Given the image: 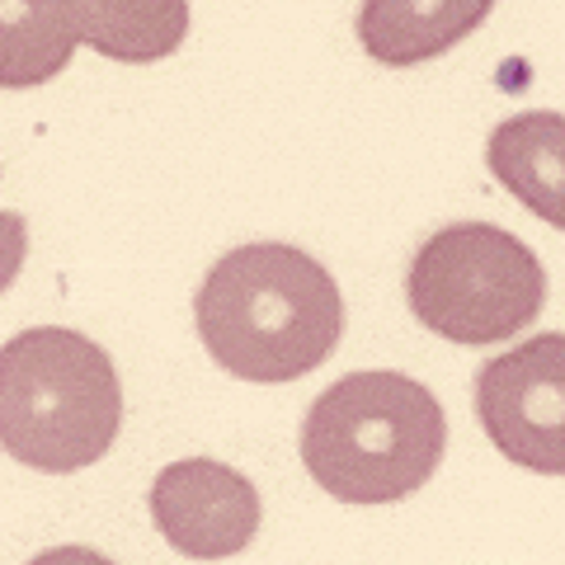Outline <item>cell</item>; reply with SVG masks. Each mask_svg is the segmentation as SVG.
<instances>
[{"label":"cell","instance_id":"1","mask_svg":"<svg viewBox=\"0 0 565 565\" xmlns=\"http://www.w3.org/2000/svg\"><path fill=\"white\" fill-rule=\"evenodd\" d=\"M193 326L222 373L278 386L316 373L344 340V297L307 250L255 241L207 269Z\"/></svg>","mask_w":565,"mask_h":565},{"label":"cell","instance_id":"2","mask_svg":"<svg viewBox=\"0 0 565 565\" xmlns=\"http://www.w3.org/2000/svg\"><path fill=\"white\" fill-rule=\"evenodd\" d=\"M448 419L405 373H349L326 386L302 424V462L340 504H396L444 462Z\"/></svg>","mask_w":565,"mask_h":565},{"label":"cell","instance_id":"3","mask_svg":"<svg viewBox=\"0 0 565 565\" xmlns=\"http://www.w3.org/2000/svg\"><path fill=\"white\" fill-rule=\"evenodd\" d=\"M122 429V382L95 340L66 326L0 344V448L47 476L95 467Z\"/></svg>","mask_w":565,"mask_h":565},{"label":"cell","instance_id":"4","mask_svg":"<svg viewBox=\"0 0 565 565\" xmlns=\"http://www.w3.org/2000/svg\"><path fill=\"white\" fill-rule=\"evenodd\" d=\"M415 321L452 344H500L537 321L546 274L519 236L490 222L438 226L405 269Z\"/></svg>","mask_w":565,"mask_h":565},{"label":"cell","instance_id":"5","mask_svg":"<svg viewBox=\"0 0 565 565\" xmlns=\"http://www.w3.org/2000/svg\"><path fill=\"white\" fill-rule=\"evenodd\" d=\"M476 415L490 444L509 462L537 476L565 471V334L537 340L490 359L476 373Z\"/></svg>","mask_w":565,"mask_h":565},{"label":"cell","instance_id":"6","mask_svg":"<svg viewBox=\"0 0 565 565\" xmlns=\"http://www.w3.org/2000/svg\"><path fill=\"white\" fill-rule=\"evenodd\" d=\"M151 519L180 556L226 561L255 542L264 504L236 467L212 462V457H184L151 481Z\"/></svg>","mask_w":565,"mask_h":565},{"label":"cell","instance_id":"7","mask_svg":"<svg viewBox=\"0 0 565 565\" xmlns=\"http://www.w3.org/2000/svg\"><path fill=\"white\" fill-rule=\"evenodd\" d=\"M494 0H363L359 43L382 66H415L452 52L490 20Z\"/></svg>","mask_w":565,"mask_h":565},{"label":"cell","instance_id":"8","mask_svg":"<svg viewBox=\"0 0 565 565\" xmlns=\"http://www.w3.org/2000/svg\"><path fill=\"white\" fill-rule=\"evenodd\" d=\"M486 166L514 199L561 232L565 226V118L556 109L514 114L486 137Z\"/></svg>","mask_w":565,"mask_h":565},{"label":"cell","instance_id":"9","mask_svg":"<svg viewBox=\"0 0 565 565\" xmlns=\"http://www.w3.org/2000/svg\"><path fill=\"white\" fill-rule=\"evenodd\" d=\"M76 43L109 62L147 66L189 39V0H66Z\"/></svg>","mask_w":565,"mask_h":565},{"label":"cell","instance_id":"10","mask_svg":"<svg viewBox=\"0 0 565 565\" xmlns=\"http://www.w3.org/2000/svg\"><path fill=\"white\" fill-rule=\"evenodd\" d=\"M76 57L66 0H0V90H33Z\"/></svg>","mask_w":565,"mask_h":565},{"label":"cell","instance_id":"11","mask_svg":"<svg viewBox=\"0 0 565 565\" xmlns=\"http://www.w3.org/2000/svg\"><path fill=\"white\" fill-rule=\"evenodd\" d=\"M24 255H29V226H24V217H20V212H0V292L20 278Z\"/></svg>","mask_w":565,"mask_h":565},{"label":"cell","instance_id":"12","mask_svg":"<svg viewBox=\"0 0 565 565\" xmlns=\"http://www.w3.org/2000/svg\"><path fill=\"white\" fill-rule=\"evenodd\" d=\"M29 565H114V561L99 556V552H90V546H52V552L33 556Z\"/></svg>","mask_w":565,"mask_h":565}]
</instances>
